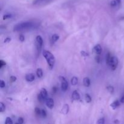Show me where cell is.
Listing matches in <instances>:
<instances>
[{
	"instance_id": "52a82bcc",
	"label": "cell",
	"mask_w": 124,
	"mask_h": 124,
	"mask_svg": "<svg viewBox=\"0 0 124 124\" xmlns=\"http://www.w3.org/2000/svg\"><path fill=\"white\" fill-rule=\"evenodd\" d=\"M69 111V106L68 104H64L61 110V113L64 115H67Z\"/></svg>"
},
{
	"instance_id": "6da1fadb",
	"label": "cell",
	"mask_w": 124,
	"mask_h": 124,
	"mask_svg": "<svg viewBox=\"0 0 124 124\" xmlns=\"http://www.w3.org/2000/svg\"><path fill=\"white\" fill-rule=\"evenodd\" d=\"M33 26V24L31 22H23V23H20L15 25L13 27V31H23L25 30H28Z\"/></svg>"
},
{
	"instance_id": "8fae6325",
	"label": "cell",
	"mask_w": 124,
	"mask_h": 124,
	"mask_svg": "<svg viewBox=\"0 0 124 124\" xmlns=\"http://www.w3.org/2000/svg\"><path fill=\"white\" fill-rule=\"evenodd\" d=\"M40 94L42 96V98L45 99V100H47V92L46 90V88H42L41 90V92H40Z\"/></svg>"
},
{
	"instance_id": "5b68a950",
	"label": "cell",
	"mask_w": 124,
	"mask_h": 124,
	"mask_svg": "<svg viewBox=\"0 0 124 124\" xmlns=\"http://www.w3.org/2000/svg\"><path fill=\"white\" fill-rule=\"evenodd\" d=\"M59 81L61 82V89L63 92H65L68 89V87H69V84H68V82L67 81L66 79L63 76H59Z\"/></svg>"
},
{
	"instance_id": "603a6c76",
	"label": "cell",
	"mask_w": 124,
	"mask_h": 124,
	"mask_svg": "<svg viewBox=\"0 0 124 124\" xmlns=\"http://www.w3.org/2000/svg\"><path fill=\"white\" fill-rule=\"evenodd\" d=\"M40 116L42 117H46L47 116V113H46V110H41V115Z\"/></svg>"
},
{
	"instance_id": "4dcf8cb0",
	"label": "cell",
	"mask_w": 124,
	"mask_h": 124,
	"mask_svg": "<svg viewBox=\"0 0 124 124\" xmlns=\"http://www.w3.org/2000/svg\"><path fill=\"white\" fill-rule=\"evenodd\" d=\"M11 17V15L10 14H6L5 15H4L3 16V19H8Z\"/></svg>"
},
{
	"instance_id": "9a60e30c",
	"label": "cell",
	"mask_w": 124,
	"mask_h": 124,
	"mask_svg": "<svg viewBox=\"0 0 124 124\" xmlns=\"http://www.w3.org/2000/svg\"><path fill=\"white\" fill-rule=\"evenodd\" d=\"M78 79L77 78V77L74 76L71 78V84L72 85H76L78 84Z\"/></svg>"
},
{
	"instance_id": "2e32d148",
	"label": "cell",
	"mask_w": 124,
	"mask_h": 124,
	"mask_svg": "<svg viewBox=\"0 0 124 124\" xmlns=\"http://www.w3.org/2000/svg\"><path fill=\"white\" fill-rule=\"evenodd\" d=\"M48 0H33V4L39 5L41 4H43L44 2H47Z\"/></svg>"
},
{
	"instance_id": "7a4b0ae2",
	"label": "cell",
	"mask_w": 124,
	"mask_h": 124,
	"mask_svg": "<svg viewBox=\"0 0 124 124\" xmlns=\"http://www.w3.org/2000/svg\"><path fill=\"white\" fill-rule=\"evenodd\" d=\"M42 54L47 61V64L50 69H53L54 65V63H55V58L53 54L48 50H44L42 52Z\"/></svg>"
},
{
	"instance_id": "d6986e66",
	"label": "cell",
	"mask_w": 124,
	"mask_h": 124,
	"mask_svg": "<svg viewBox=\"0 0 124 124\" xmlns=\"http://www.w3.org/2000/svg\"><path fill=\"white\" fill-rule=\"evenodd\" d=\"M110 6L113 7H116V6H119V5L118 4H117V2H116V0H111V1H110Z\"/></svg>"
},
{
	"instance_id": "ac0fdd59",
	"label": "cell",
	"mask_w": 124,
	"mask_h": 124,
	"mask_svg": "<svg viewBox=\"0 0 124 124\" xmlns=\"http://www.w3.org/2000/svg\"><path fill=\"white\" fill-rule=\"evenodd\" d=\"M85 101L87 103H90L92 101V98H91V96L88 94H85Z\"/></svg>"
},
{
	"instance_id": "f1b7e54d",
	"label": "cell",
	"mask_w": 124,
	"mask_h": 124,
	"mask_svg": "<svg viewBox=\"0 0 124 124\" xmlns=\"http://www.w3.org/2000/svg\"><path fill=\"white\" fill-rule=\"evenodd\" d=\"M0 86H1V88H4L6 86V84H5L4 81H2V80H1L0 81Z\"/></svg>"
},
{
	"instance_id": "8992f818",
	"label": "cell",
	"mask_w": 124,
	"mask_h": 124,
	"mask_svg": "<svg viewBox=\"0 0 124 124\" xmlns=\"http://www.w3.org/2000/svg\"><path fill=\"white\" fill-rule=\"evenodd\" d=\"M46 104L47 106V107L49 108L50 109H52L54 107V101L52 98H48V99H47V100L46 101Z\"/></svg>"
},
{
	"instance_id": "4fadbf2b",
	"label": "cell",
	"mask_w": 124,
	"mask_h": 124,
	"mask_svg": "<svg viewBox=\"0 0 124 124\" xmlns=\"http://www.w3.org/2000/svg\"><path fill=\"white\" fill-rule=\"evenodd\" d=\"M83 83L84 86L88 87L90 85V79L88 78H85L83 80Z\"/></svg>"
},
{
	"instance_id": "44dd1931",
	"label": "cell",
	"mask_w": 124,
	"mask_h": 124,
	"mask_svg": "<svg viewBox=\"0 0 124 124\" xmlns=\"http://www.w3.org/2000/svg\"><path fill=\"white\" fill-rule=\"evenodd\" d=\"M5 124H13V121L11 119L10 117H7L6 119V122H5Z\"/></svg>"
},
{
	"instance_id": "8d00e7d4",
	"label": "cell",
	"mask_w": 124,
	"mask_h": 124,
	"mask_svg": "<svg viewBox=\"0 0 124 124\" xmlns=\"http://www.w3.org/2000/svg\"><path fill=\"white\" fill-rule=\"evenodd\" d=\"M15 124H18V123H16Z\"/></svg>"
},
{
	"instance_id": "e0dca14e",
	"label": "cell",
	"mask_w": 124,
	"mask_h": 124,
	"mask_svg": "<svg viewBox=\"0 0 124 124\" xmlns=\"http://www.w3.org/2000/svg\"><path fill=\"white\" fill-rule=\"evenodd\" d=\"M36 75L39 78H41L43 76V71L41 69H38L36 70Z\"/></svg>"
},
{
	"instance_id": "ba28073f",
	"label": "cell",
	"mask_w": 124,
	"mask_h": 124,
	"mask_svg": "<svg viewBox=\"0 0 124 124\" xmlns=\"http://www.w3.org/2000/svg\"><path fill=\"white\" fill-rule=\"evenodd\" d=\"M35 75L32 73H29L25 76V80L27 82H33L35 80Z\"/></svg>"
},
{
	"instance_id": "4316f807",
	"label": "cell",
	"mask_w": 124,
	"mask_h": 124,
	"mask_svg": "<svg viewBox=\"0 0 124 124\" xmlns=\"http://www.w3.org/2000/svg\"><path fill=\"white\" fill-rule=\"evenodd\" d=\"M10 81L12 82H15V81H16V76H10Z\"/></svg>"
},
{
	"instance_id": "d4e9b609",
	"label": "cell",
	"mask_w": 124,
	"mask_h": 124,
	"mask_svg": "<svg viewBox=\"0 0 124 124\" xmlns=\"http://www.w3.org/2000/svg\"><path fill=\"white\" fill-rule=\"evenodd\" d=\"M105 124V119L104 118H100L97 122L96 124Z\"/></svg>"
},
{
	"instance_id": "836d02e7",
	"label": "cell",
	"mask_w": 124,
	"mask_h": 124,
	"mask_svg": "<svg viewBox=\"0 0 124 124\" xmlns=\"http://www.w3.org/2000/svg\"><path fill=\"white\" fill-rule=\"evenodd\" d=\"M10 41H11L10 38H7L4 40V43H7V42H10Z\"/></svg>"
},
{
	"instance_id": "5bb4252c",
	"label": "cell",
	"mask_w": 124,
	"mask_h": 124,
	"mask_svg": "<svg viewBox=\"0 0 124 124\" xmlns=\"http://www.w3.org/2000/svg\"><path fill=\"white\" fill-rule=\"evenodd\" d=\"M59 36H58V35H56V34H54V35H53V36H52V38H51V42H52V43H54V42H56V41L59 39Z\"/></svg>"
},
{
	"instance_id": "484cf974",
	"label": "cell",
	"mask_w": 124,
	"mask_h": 124,
	"mask_svg": "<svg viewBox=\"0 0 124 124\" xmlns=\"http://www.w3.org/2000/svg\"><path fill=\"white\" fill-rule=\"evenodd\" d=\"M38 101L40 102H43L44 101H45V99L42 98V96L40 94V93L38 95Z\"/></svg>"
},
{
	"instance_id": "83f0119b",
	"label": "cell",
	"mask_w": 124,
	"mask_h": 124,
	"mask_svg": "<svg viewBox=\"0 0 124 124\" xmlns=\"http://www.w3.org/2000/svg\"><path fill=\"white\" fill-rule=\"evenodd\" d=\"M18 123L19 124H23V123H24V119L21 117H19V119H18Z\"/></svg>"
},
{
	"instance_id": "d6a6232c",
	"label": "cell",
	"mask_w": 124,
	"mask_h": 124,
	"mask_svg": "<svg viewBox=\"0 0 124 124\" xmlns=\"http://www.w3.org/2000/svg\"><path fill=\"white\" fill-rule=\"evenodd\" d=\"M95 59H96V61L97 62L99 63L100 62V61H101V58L99 56H96L95 58Z\"/></svg>"
},
{
	"instance_id": "1f68e13d",
	"label": "cell",
	"mask_w": 124,
	"mask_h": 124,
	"mask_svg": "<svg viewBox=\"0 0 124 124\" xmlns=\"http://www.w3.org/2000/svg\"><path fill=\"white\" fill-rule=\"evenodd\" d=\"M4 65H6V62L2 60L0 61V68H2Z\"/></svg>"
},
{
	"instance_id": "e575fe53",
	"label": "cell",
	"mask_w": 124,
	"mask_h": 124,
	"mask_svg": "<svg viewBox=\"0 0 124 124\" xmlns=\"http://www.w3.org/2000/svg\"><path fill=\"white\" fill-rule=\"evenodd\" d=\"M120 102H121V103H122V104H124V94H123V95H122V96L121 97Z\"/></svg>"
},
{
	"instance_id": "cb8c5ba5",
	"label": "cell",
	"mask_w": 124,
	"mask_h": 124,
	"mask_svg": "<svg viewBox=\"0 0 124 124\" xmlns=\"http://www.w3.org/2000/svg\"><path fill=\"white\" fill-rule=\"evenodd\" d=\"M107 90L110 93H113L114 92V88L113 87H112V86H110V85L108 86V87H107Z\"/></svg>"
},
{
	"instance_id": "f546056e",
	"label": "cell",
	"mask_w": 124,
	"mask_h": 124,
	"mask_svg": "<svg viewBox=\"0 0 124 124\" xmlns=\"http://www.w3.org/2000/svg\"><path fill=\"white\" fill-rule=\"evenodd\" d=\"M19 41H21V42H23V41L25 40V37H24V35H21L20 36H19Z\"/></svg>"
},
{
	"instance_id": "d590c367",
	"label": "cell",
	"mask_w": 124,
	"mask_h": 124,
	"mask_svg": "<svg viewBox=\"0 0 124 124\" xmlns=\"http://www.w3.org/2000/svg\"><path fill=\"white\" fill-rule=\"evenodd\" d=\"M116 2H117V4H118V5H120L121 3V0H116Z\"/></svg>"
},
{
	"instance_id": "7402d4cb",
	"label": "cell",
	"mask_w": 124,
	"mask_h": 124,
	"mask_svg": "<svg viewBox=\"0 0 124 124\" xmlns=\"http://www.w3.org/2000/svg\"><path fill=\"white\" fill-rule=\"evenodd\" d=\"M35 113H36V115H37V116H40V115H41V109L39 108H38V107H36V108H35Z\"/></svg>"
},
{
	"instance_id": "277c9868",
	"label": "cell",
	"mask_w": 124,
	"mask_h": 124,
	"mask_svg": "<svg viewBox=\"0 0 124 124\" xmlns=\"http://www.w3.org/2000/svg\"><path fill=\"white\" fill-rule=\"evenodd\" d=\"M42 44H43V40H42V37L38 35L36 38V47L38 53H39L40 51H41Z\"/></svg>"
},
{
	"instance_id": "ffe728a7",
	"label": "cell",
	"mask_w": 124,
	"mask_h": 124,
	"mask_svg": "<svg viewBox=\"0 0 124 124\" xmlns=\"http://www.w3.org/2000/svg\"><path fill=\"white\" fill-rule=\"evenodd\" d=\"M6 110V106H5L4 104L2 102H0V110H1V112H4Z\"/></svg>"
},
{
	"instance_id": "3957f363",
	"label": "cell",
	"mask_w": 124,
	"mask_h": 124,
	"mask_svg": "<svg viewBox=\"0 0 124 124\" xmlns=\"http://www.w3.org/2000/svg\"><path fill=\"white\" fill-rule=\"evenodd\" d=\"M119 61L117 59V57L116 56H112L111 57V59L109 61V62L108 63V65L110 66V67L111 68V69L112 70H116V68H117V65H118Z\"/></svg>"
},
{
	"instance_id": "30bf717a",
	"label": "cell",
	"mask_w": 124,
	"mask_h": 124,
	"mask_svg": "<svg viewBox=\"0 0 124 124\" xmlns=\"http://www.w3.org/2000/svg\"><path fill=\"white\" fill-rule=\"evenodd\" d=\"M72 99L75 101H79L80 99V94L77 91H74L73 92Z\"/></svg>"
},
{
	"instance_id": "7c38bea8",
	"label": "cell",
	"mask_w": 124,
	"mask_h": 124,
	"mask_svg": "<svg viewBox=\"0 0 124 124\" xmlns=\"http://www.w3.org/2000/svg\"><path fill=\"white\" fill-rule=\"evenodd\" d=\"M120 102H119V101L116 100V101H114L113 102L112 104L110 105V106L113 108V109H114V110H115V109L117 108L119 106Z\"/></svg>"
},
{
	"instance_id": "9c48e42d",
	"label": "cell",
	"mask_w": 124,
	"mask_h": 124,
	"mask_svg": "<svg viewBox=\"0 0 124 124\" xmlns=\"http://www.w3.org/2000/svg\"><path fill=\"white\" fill-rule=\"evenodd\" d=\"M94 51L97 54H98V55L101 54V53H102L101 46L99 44H98L96 45V46H95L94 47Z\"/></svg>"
}]
</instances>
